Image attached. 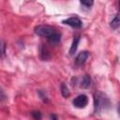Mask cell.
I'll use <instances>...</instances> for the list:
<instances>
[{"mask_svg":"<svg viewBox=\"0 0 120 120\" xmlns=\"http://www.w3.org/2000/svg\"><path fill=\"white\" fill-rule=\"evenodd\" d=\"M1 48H2V56L5 55V48H6V45H5V42L2 40V43H1Z\"/></svg>","mask_w":120,"mask_h":120,"instance_id":"15","label":"cell"},{"mask_svg":"<svg viewBox=\"0 0 120 120\" xmlns=\"http://www.w3.org/2000/svg\"><path fill=\"white\" fill-rule=\"evenodd\" d=\"M31 114H32V117H33L35 120H40L41 117H42L41 112H40L39 111H34V112H31Z\"/></svg>","mask_w":120,"mask_h":120,"instance_id":"12","label":"cell"},{"mask_svg":"<svg viewBox=\"0 0 120 120\" xmlns=\"http://www.w3.org/2000/svg\"><path fill=\"white\" fill-rule=\"evenodd\" d=\"M38 95H39V97H40V98L43 100V102H48V98H47V96H46V94L43 92V91H38Z\"/></svg>","mask_w":120,"mask_h":120,"instance_id":"13","label":"cell"},{"mask_svg":"<svg viewBox=\"0 0 120 120\" xmlns=\"http://www.w3.org/2000/svg\"><path fill=\"white\" fill-rule=\"evenodd\" d=\"M91 85V78L89 77V75L85 74L82 79V82H81V86L82 88H88Z\"/></svg>","mask_w":120,"mask_h":120,"instance_id":"9","label":"cell"},{"mask_svg":"<svg viewBox=\"0 0 120 120\" xmlns=\"http://www.w3.org/2000/svg\"><path fill=\"white\" fill-rule=\"evenodd\" d=\"M79 41H80V37L79 36H76L72 41V45L70 47V50H69V54L73 55L75 53V52L77 51V48H78V44H79Z\"/></svg>","mask_w":120,"mask_h":120,"instance_id":"8","label":"cell"},{"mask_svg":"<svg viewBox=\"0 0 120 120\" xmlns=\"http://www.w3.org/2000/svg\"><path fill=\"white\" fill-rule=\"evenodd\" d=\"M88 56H89V52H88L87 51H83V52H79V54L77 55V57H76V59H75L76 65H77L78 67L82 66V65L85 63V61H86V59L88 58Z\"/></svg>","mask_w":120,"mask_h":120,"instance_id":"5","label":"cell"},{"mask_svg":"<svg viewBox=\"0 0 120 120\" xmlns=\"http://www.w3.org/2000/svg\"><path fill=\"white\" fill-rule=\"evenodd\" d=\"M110 107L109 98L102 92L97 91L94 95V110L96 113H100Z\"/></svg>","mask_w":120,"mask_h":120,"instance_id":"1","label":"cell"},{"mask_svg":"<svg viewBox=\"0 0 120 120\" xmlns=\"http://www.w3.org/2000/svg\"><path fill=\"white\" fill-rule=\"evenodd\" d=\"M61 94H62V96L64 97V98H68L69 95H70V93H69V90H68V86L64 83V82H62L61 83Z\"/></svg>","mask_w":120,"mask_h":120,"instance_id":"11","label":"cell"},{"mask_svg":"<svg viewBox=\"0 0 120 120\" xmlns=\"http://www.w3.org/2000/svg\"><path fill=\"white\" fill-rule=\"evenodd\" d=\"M39 52H40L39 55H40L41 60H43V61H47V60H49V59H50L51 54H50V52H49L48 49H47L45 46H43V45H42V46H40V50H39Z\"/></svg>","mask_w":120,"mask_h":120,"instance_id":"6","label":"cell"},{"mask_svg":"<svg viewBox=\"0 0 120 120\" xmlns=\"http://www.w3.org/2000/svg\"><path fill=\"white\" fill-rule=\"evenodd\" d=\"M51 119H52V120H58V119H57V116H56L55 114H52V115H51Z\"/></svg>","mask_w":120,"mask_h":120,"instance_id":"16","label":"cell"},{"mask_svg":"<svg viewBox=\"0 0 120 120\" xmlns=\"http://www.w3.org/2000/svg\"><path fill=\"white\" fill-rule=\"evenodd\" d=\"M55 29L50 25H45V24H41V25H38L35 28V33L38 36L40 37H46L49 38L50 36H52L53 33H55Z\"/></svg>","mask_w":120,"mask_h":120,"instance_id":"2","label":"cell"},{"mask_svg":"<svg viewBox=\"0 0 120 120\" xmlns=\"http://www.w3.org/2000/svg\"><path fill=\"white\" fill-rule=\"evenodd\" d=\"M47 38H48L49 43H51V44H57L60 41V39H61V35L59 33L55 32V33H53L52 36H50Z\"/></svg>","mask_w":120,"mask_h":120,"instance_id":"7","label":"cell"},{"mask_svg":"<svg viewBox=\"0 0 120 120\" xmlns=\"http://www.w3.org/2000/svg\"><path fill=\"white\" fill-rule=\"evenodd\" d=\"M64 24H68L73 28H80L82 26V21L78 17H70L67 20L63 21Z\"/></svg>","mask_w":120,"mask_h":120,"instance_id":"4","label":"cell"},{"mask_svg":"<svg viewBox=\"0 0 120 120\" xmlns=\"http://www.w3.org/2000/svg\"><path fill=\"white\" fill-rule=\"evenodd\" d=\"M120 26V12L116 14V16L112 19V21L111 22V27L112 29H116Z\"/></svg>","mask_w":120,"mask_h":120,"instance_id":"10","label":"cell"},{"mask_svg":"<svg viewBox=\"0 0 120 120\" xmlns=\"http://www.w3.org/2000/svg\"><path fill=\"white\" fill-rule=\"evenodd\" d=\"M88 103V98L85 95H79L77 98L73 99V105L77 108H84Z\"/></svg>","mask_w":120,"mask_h":120,"instance_id":"3","label":"cell"},{"mask_svg":"<svg viewBox=\"0 0 120 120\" xmlns=\"http://www.w3.org/2000/svg\"><path fill=\"white\" fill-rule=\"evenodd\" d=\"M118 112H119V114H120V107L118 108Z\"/></svg>","mask_w":120,"mask_h":120,"instance_id":"18","label":"cell"},{"mask_svg":"<svg viewBox=\"0 0 120 120\" xmlns=\"http://www.w3.org/2000/svg\"><path fill=\"white\" fill-rule=\"evenodd\" d=\"M118 7H119V10H120V1L118 2Z\"/></svg>","mask_w":120,"mask_h":120,"instance_id":"17","label":"cell"},{"mask_svg":"<svg viewBox=\"0 0 120 120\" xmlns=\"http://www.w3.org/2000/svg\"><path fill=\"white\" fill-rule=\"evenodd\" d=\"M80 3H81L82 6H85L86 8H90V7H92L93 4H94V2H93V1H90V0H88V1H81Z\"/></svg>","mask_w":120,"mask_h":120,"instance_id":"14","label":"cell"}]
</instances>
